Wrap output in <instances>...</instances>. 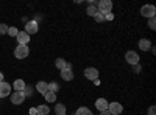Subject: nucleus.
Wrapping results in <instances>:
<instances>
[{
  "instance_id": "9",
  "label": "nucleus",
  "mask_w": 156,
  "mask_h": 115,
  "mask_svg": "<svg viewBox=\"0 0 156 115\" xmlns=\"http://www.w3.org/2000/svg\"><path fill=\"white\" fill-rule=\"evenodd\" d=\"M16 39H17V45H28L30 42V34H27L25 31H19L17 36H16Z\"/></svg>"
},
{
  "instance_id": "13",
  "label": "nucleus",
  "mask_w": 156,
  "mask_h": 115,
  "mask_svg": "<svg viewBox=\"0 0 156 115\" xmlns=\"http://www.w3.org/2000/svg\"><path fill=\"white\" fill-rule=\"evenodd\" d=\"M139 50H142V52H148V50L151 48V42H150V39H147V37H144V39H140L139 41Z\"/></svg>"
},
{
  "instance_id": "31",
  "label": "nucleus",
  "mask_w": 156,
  "mask_h": 115,
  "mask_svg": "<svg viewBox=\"0 0 156 115\" xmlns=\"http://www.w3.org/2000/svg\"><path fill=\"white\" fill-rule=\"evenodd\" d=\"M28 112H30V115H37V113H36V107H31Z\"/></svg>"
},
{
  "instance_id": "12",
  "label": "nucleus",
  "mask_w": 156,
  "mask_h": 115,
  "mask_svg": "<svg viewBox=\"0 0 156 115\" xmlns=\"http://www.w3.org/2000/svg\"><path fill=\"white\" fill-rule=\"evenodd\" d=\"M61 78L64 81H72L73 79V70H72V67H67V69L61 70Z\"/></svg>"
},
{
  "instance_id": "1",
  "label": "nucleus",
  "mask_w": 156,
  "mask_h": 115,
  "mask_svg": "<svg viewBox=\"0 0 156 115\" xmlns=\"http://www.w3.org/2000/svg\"><path fill=\"white\" fill-rule=\"evenodd\" d=\"M97 9H98V12H101V14H109V12L112 11V2L111 0H100V2L97 3Z\"/></svg>"
},
{
  "instance_id": "26",
  "label": "nucleus",
  "mask_w": 156,
  "mask_h": 115,
  "mask_svg": "<svg viewBox=\"0 0 156 115\" xmlns=\"http://www.w3.org/2000/svg\"><path fill=\"white\" fill-rule=\"evenodd\" d=\"M2 34H8V25L6 23H0V36Z\"/></svg>"
},
{
  "instance_id": "22",
  "label": "nucleus",
  "mask_w": 156,
  "mask_h": 115,
  "mask_svg": "<svg viewBox=\"0 0 156 115\" xmlns=\"http://www.w3.org/2000/svg\"><path fill=\"white\" fill-rule=\"evenodd\" d=\"M44 96L47 100V103H55L56 101V93H53V92H47Z\"/></svg>"
},
{
  "instance_id": "24",
  "label": "nucleus",
  "mask_w": 156,
  "mask_h": 115,
  "mask_svg": "<svg viewBox=\"0 0 156 115\" xmlns=\"http://www.w3.org/2000/svg\"><path fill=\"white\" fill-rule=\"evenodd\" d=\"M23 95H25V98H27V96H30L31 93H33V89H31V86H25V89H23Z\"/></svg>"
},
{
  "instance_id": "30",
  "label": "nucleus",
  "mask_w": 156,
  "mask_h": 115,
  "mask_svg": "<svg viewBox=\"0 0 156 115\" xmlns=\"http://www.w3.org/2000/svg\"><path fill=\"white\" fill-rule=\"evenodd\" d=\"M114 19V14H111V12H109V14H105V20H112Z\"/></svg>"
},
{
  "instance_id": "8",
  "label": "nucleus",
  "mask_w": 156,
  "mask_h": 115,
  "mask_svg": "<svg viewBox=\"0 0 156 115\" xmlns=\"http://www.w3.org/2000/svg\"><path fill=\"white\" fill-rule=\"evenodd\" d=\"M108 112L111 115H120L123 112V106L120 103H117V101H114V103H109L108 106Z\"/></svg>"
},
{
  "instance_id": "17",
  "label": "nucleus",
  "mask_w": 156,
  "mask_h": 115,
  "mask_svg": "<svg viewBox=\"0 0 156 115\" xmlns=\"http://www.w3.org/2000/svg\"><path fill=\"white\" fill-rule=\"evenodd\" d=\"M36 113L37 115H50V109H48L47 104H41V106L36 107Z\"/></svg>"
},
{
  "instance_id": "3",
  "label": "nucleus",
  "mask_w": 156,
  "mask_h": 115,
  "mask_svg": "<svg viewBox=\"0 0 156 115\" xmlns=\"http://www.w3.org/2000/svg\"><path fill=\"white\" fill-rule=\"evenodd\" d=\"M140 16H144L147 19L154 17L156 16V6L154 5H144V6L140 8Z\"/></svg>"
},
{
  "instance_id": "16",
  "label": "nucleus",
  "mask_w": 156,
  "mask_h": 115,
  "mask_svg": "<svg viewBox=\"0 0 156 115\" xmlns=\"http://www.w3.org/2000/svg\"><path fill=\"white\" fill-rule=\"evenodd\" d=\"M25 86H27V84H25V81L23 79H16L14 83H12V89H14V90L16 92H22L23 90V89H25Z\"/></svg>"
},
{
  "instance_id": "5",
  "label": "nucleus",
  "mask_w": 156,
  "mask_h": 115,
  "mask_svg": "<svg viewBox=\"0 0 156 115\" xmlns=\"http://www.w3.org/2000/svg\"><path fill=\"white\" fill-rule=\"evenodd\" d=\"M84 78L89 81H95L98 79V70L95 67H86L84 69Z\"/></svg>"
},
{
  "instance_id": "23",
  "label": "nucleus",
  "mask_w": 156,
  "mask_h": 115,
  "mask_svg": "<svg viewBox=\"0 0 156 115\" xmlns=\"http://www.w3.org/2000/svg\"><path fill=\"white\" fill-rule=\"evenodd\" d=\"M17 33H19V30H17L16 27H9V28H8V34H9L11 37H16Z\"/></svg>"
},
{
  "instance_id": "18",
  "label": "nucleus",
  "mask_w": 156,
  "mask_h": 115,
  "mask_svg": "<svg viewBox=\"0 0 156 115\" xmlns=\"http://www.w3.org/2000/svg\"><path fill=\"white\" fill-rule=\"evenodd\" d=\"M55 112H56V115H66V112H67L66 104H62V103H56V104H55Z\"/></svg>"
},
{
  "instance_id": "2",
  "label": "nucleus",
  "mask_w": 156,
  "mask_h": 115,
  "mask_svg": "<svg viewBox=\"0 0 156 115\" xmlns=\"http://www.w3.org/2000/svg\"><path fill=\"white\" fill-rule=\"evenodd\" d=\"M28 55H30L28 45H17L16 50H14V56H16L17 59H25Z\"/></svg>"
},
{
  "instance_id": "25",
  "label": "nucleus",
  "mask_w": 156,
  "mask_h": 115,
  "mask_svg": "<svg viewBox=\"0 0 156 115\" xmlns=\"http://www.w3.org/2000/svg\"><path fill=\"white\" fill-rule=\"evenodd\" d=\"M94 19H95V22L101 23V22H105V14H101V12H97V14L94 16Z\"/></svg>"
},
{
  "instance_id": "27",
  "label": "nucleus",
  "mask_w": 156,
  "mask_h": 115,
  "mask_svg": "<svg viewBox=\"0 0 156 115\" xmlns=\"http://www.w3.org/2000/svg\"><path fill=\"white\" fill-rule=\"evenodd\" d=\"M148 27H150V30H156V19L154 17L148 19Z\"/></svg>"
},
{
  "instance_id": "28",
  "label": "nucleus",
  "mask_w": 156,
  "mask_h": 115,
  "mask_svg": "<svg viewBox=\"0 0 156 115\" xmlns=\"http://www.w3.org/2000/svg\"><path fill=\"white\" fill-rule=\"evenodd\" d=\"M148 115H156V107L154 106H150L148 107Z\"/></svg>"
},
{
  "instance_id": "32",
  "label": "nucleus",
  "mask_w": 156,
  "mask_h": 115,
  "mask_svg": "<svg viewBox=\"0 0 156 115\" xmlns=\"http://www.w3.org/2000/svg\"><path fill=\"white\" fill-rule=\"evenodd\" d=\"M100 115H111V113L108 110H105V112H100Z\"/></svg>"
},
{
  "instance_id": "4",
  "label": "nucleus",
  "mask_w": 156,
  "mask_h": 115,
  "mask_svg": "<svg viewBox=\"0 0 156 115\" xmlns=\"http://www.w3.org/2000/svg\"><path fill=\"white\" fill-rule=\"evenodd\" d=\"M125 61L129 64V66H136L139 64V55L134 52V50H128L125 53Z\"/></svg>"
},
{
  "instance_id": "33",
  "label": "nucleus",
  "mask_w": 156,
  "mask_h": 115,
  "mask_svg": "<svg viewBox=\"0 0 156 115\" xmlns=\"http://www.w3.org/2000/svg\"><path fill=\"white\" fill-rule=\"evenodd\" d=\"M3 76H5V75H3L2 72H0V83H2V81H3Z\"/></svg>"
},
{
  "instance_id": "19",
  "label": "nucleus",
  "mask_w": 156,
  "mask_h": 115,
  "mask_svg": "<svg viewBox=\"0 0 156 115\" xmlns=\"http://www.w3.org/2000/svg\"><path fill=\"white\" fill-rule=\"evenodd\" d=\"M86 12H87V16H90V17H94L97 12H98V9H97V5H87V8H86Z\"/></svg>"
},
{
  "instance_id": "6",
  "label": "nucleus",
  "mask_w": 156,
  "mask_h": 115,
  "mask_svg": "<svg viewBox=\"0 0 156 115\" xmlns=\"http://www.w3.org/2000/svg\"><path fill=\"white\" fill-rule=\"evenodd\" d=\"M37 30H39V23H37V20H28L27 25H25V30H23V31L27 33V34H36Z\"/></svg>"
},
{
  "instance_id": "7",
  "label": "nucleus",
  "mask_w": 156,
  "mask_h": 115,
  "mask_svg": "<svg viewBox=\"0 0 156 115\" xmlns=\"http://www.w3.org/2000/svg\"><path fill=\"white\" fill-rule=\"evenodd\" d=\"M11 103L12 104H16V106H19V104H22L23 101H25V95H23V92H11Z\"/></svg>"
},
{
  "instance_id": "21",
  "label": "nucleus",
  "mask_w": 156,
  "mask_h": 115,
  "mask_svg": "<svg viewBox=\"0 0 156 115\" xmlns=\"http://www.w3.org/2000/svg\"><path fill=\"white\" fill-rule=\"evenodd\" d=\"M59 90V84L56 83V81H51V83H48V92H53V93H56Z\"/></svg>"
},
{
  "instance_id": "15",
  "label": "nucleus",
  "mask_w": 156,
  "mask_h": 115,
  "mask_svg": "<svg viewBox=\"0 0 156 115\" xmlns=\"http://www.w3.org/2000/svg\"><path fill=\"white\" fill-rule=\"evenodd\" d=\"M36 90H37V93L45 95V93L48 92V83H45V81H39V83L36 84Z\"/></svg>"
},
{
  "instance_id": "29",
  "label": "nucleus",
  "mask_w": 156,
  "mask_h": 115,
  "mask_svg": "<svg viewBox=\"0 0 156 115\" xmlns=\"http://www.w3.org/2000/svg\"><path fill=\"white\" fill-rule=\"evenodd\" d=\"M133 70H134V73H140V70H142V67L139 66V64H136V66H133Z\"/></svg>"
},
{
  "instance_id": "11",
  "label": "nucleus",
  "mask_w": 156,
  "mask_h": 115,
  "mask_svg": "<svg viewBox=\"0 0 156 115\" xmlns=\"http://www.w3.org/2000/svg\"><path fill=\"white\" fill-rule=\"evenodd\" d=\"M108 106H109V103H108V100H105V98H98V100L95 101V107H97V110H100V112L108 110Z\"/></svg>"
},
{
  "instance_id": "10",
  "label": "nucleus",
  "mask_w": 156,
  "mask_h": 115,
  "mask_svg": "<svg viewBox=\"0 0 156 115\" xmlns=\"http://www.w3.org/2000/svg\"><path fill=\"white\" fill-rule=\"evenodd\" d=\"M11 90H12V87H11L8 83H5V81L0 83V98L9 96V95H11Z\"/></svg>"
},
{
  "instance_id": "20",
  "label": "nucleus",
  "mask_w": 156,
  "mask_h": 115,
  "mask_svg": "<svg viewBox=\"0 0 156 115\" xmlns=\"http://www.w3.org/2000/svg\"><path fill=\"white\" fill-rule=\"evenodd\" d=\"M75 115H94V113L90 112V109H89V107H84V106H81V107H78V109H76Z\"/></svg>"
},
{
  "instance_id": "14",
  "label": "nucleus",
  "mask_w": 156,
  "mask_h": 115,
  "mask_svg": "<svg viewBox=\"0 0 156 115\" xmlns=\"http://www.w3.org/2000/svg\"><path fill=\"white\" fill-rule=\"evenodd\" d=\"M55 66H56V69L61 72V70H64V69H67V67H72L70 64L64 59V58H58L56 61H55Z\"/></svg>"
}]
</instances>
